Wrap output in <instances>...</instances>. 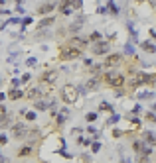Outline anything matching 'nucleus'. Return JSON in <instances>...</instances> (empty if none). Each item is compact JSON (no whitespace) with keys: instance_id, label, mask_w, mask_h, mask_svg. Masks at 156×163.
<instances>
[{"instance_id":"18","label":"nucleus","mask_w":156,"mask_h":163,"mask_svg":"<svg viewBox=\"0 0 156 163\" xmlns=\"http://www.w3.org/2000/svg\"><path fill=\"white\" fill-rule=\"evenodd\" d=\"M26 97L30 98V100H38V98L42 97V90H40V89H30V90L26 93Z\"/></svg>"},{"instance_id":"37","label":"nucleus","mask_w":156,"mask_h":163,"mask_svg":"<svg viewBox=\"0 0 156 163\" xmlns=\"http://www.w3.org/2000/svg\"><path fill=\"white\" fill-rule=\"evenodd\" d=\"M20 83H22V81H20V79H12V87H16V89H18V87H20Z\"/></svg>"},{"instance_id":"38","label":"nucleus","mask_w":156,"mask_h":163,"mask_svg":"<svg viewBox=\"0 0 156 163\" xmlns=\"http://www.w3.org/2000/svg\"><path fill=\"white\" fill-rule=\"evenodd\" d=\"M30 79H32V77H30V73H26V75H24L22 79H20V81H22V83H28V81H30Z\"/></svg>"},{"instance_id":"34","label":"nucleus","mask_w":156,"mask_h":163,"mask_svg":"<svg viewBox=\"0 0 156 163\" xmlns=\"http://www.w3.org/2000/svg\"><path fill=\"white\" fill-rule=\"evenodd\" d=\"M24 116H26V118L30 120V122H34V120H36V112H26Z\"/></svg>"},{"instance_id":"3","label":"nucleus","mask_w":156,"mask_h":163,"mask_svg":"<svg viewBox=\"0 0 156 163\" xmlns=\"http://www.w3.org/2000/svg\"><path fill=\"white\" fill-rule=\"evenodd\" d=\"M91 53L97 57V55H109L111 53V43L107 39H99V41H93L91 45Z\"/></svg>"},{"instance_id":"11","label":"nucleus","mask_w":156,"mask_h":163,"mask_svg":"<svg viewBox=\"0 0 156 163\" xmlns=\"http://www.w3.org/2000/svg\"><path fill=\"white\" fill-rule=\"evenodd\" d=\"M56 79H57V73H56V71H45V73L40 77V81H42V83H49V85H52V83H56Z\"/></svg>"},{"instance_id":"27","label":"nucleus","mask_w":156,"mask_h":163,"mask_svg":"<svg viewBox=\"0 0 156 163\" xmlns=\"http://www.w3.org/2000/svg\"><path fill=\"white\" fill-rule=\"evenodd\" d=\"M71 6H73V10H81L83 0H71Z\"/></svg>"},{"instance_id":"32","label":"nucleus","mask_w":156,"mask_h":163,"mask_svg":"<svg viewBox=\"0 0 156 163\" xmlns=\"http://www.w3.org/2000/svg\"><path fill=\"white\" fill-rule=\"evenodd\" d=\"M146 120H148V122H156V114H154V112H148V114H146Z\"/></svg>"},{"instance_id":"46","label":"nucleus","mask_w":156,"mask_h":163,"mask_svg":"<svg viewBox=\"0 0 156 163\" xmlns=\"http://www.w3.org/2000/svg\"><path fill=\"white\" fill-rule=\"evenodd\" d=\"M2 83H4V81H2V79H0V87H2Z\"/></svg>"},{"instance_id":"29","label":"nucleus","mask_w":156,"mask_h":163,"mask_svg":"<svg viewBox=\"0 0 156 163\" xmlns=\"http://www.w3.org/2000/svg\"><path fill=\"white\" fill-rule=\"evenodd\" d=\"M26 65H28V67H36V65H38V59H36V57H28Z\"/></svg>"},{"instance_id":"20","label":"nucleus","mask_w":156,"mask_h":163,"mask_svg":"<svg viewBox=\"0 0 156 163\" xmlns=\"http://www.w3.org/2000/svg\"><path fill=\"white\" fill-rule=\"evenodd\" d=\"M28 155H32V145H30V144L18 151V157H28Z\"/></svg>"},{"instance_id":"1","label":"nucleus","mask_w":156,"mask_h":163,"mask_svg":"<svg viewBox=\"0 0 156 163\" xmlns=\"http://www.w3.org/2000/svg\"><path fill=\"white\" fill-rule=\"evenodd\" d=\"M101 79H103L109 87H113V89H121V87L125 85V75L117 73V71H113V69H109Z\"/></svg>"},{"instance_id":"41","label":"nucleus","mask_w":156,"mask_h":163,"mask_svg":"<svg viewBox=\"0 0 156 163\" xmlns=\"http://www.w3.org/2000/svg\"><path fill=\"white\" fill-rule=\"evenodd\" d=\"M87 132H89V134H97V130H95V126H89V128H87Z\"/></svg>"},{"instance_id":"42","label":"nucleus","mask_w":156,"mask_h":163,"mask_svg":"<svg viewBox=\"0 0 156 163\" xmlns=\"http://www.w3.org/2000/svg\"><path fill=\"white\" fill-rule=\"evenodd\" d=\"M150 37H152V39H156V30H150Z\"/></svg>"},{"instance_id":"23","label":"nucleus","mask_w":156,"mask_h":163,"mask_svg":"<svg viewBox=\"0 0 156 163\" xmlns=\"http://www.w3.org/2000/svg\"><path fill=\"white\" fill-rule=\"evenodd\" d=\"M73 6H65V8H60V14L61 16H69V14H73Z\"/></svg>"},{"instance_id":"44","label":"nucleus","mask_w":156,"mask_h":163,"mask_svg":"<svg viewBox=\"0 0 156 163\" xmlns=\"http://www.w3.org/2000/svg\"><path fill=\"white\" fill-rule=\"evenodd\" d=\"M4 98H6V94H4V93H0V102H2Z\"/></svg>"},{"instance_id":"8","label":"nucleus","mask_w":156,"mask_h":163,"mask_svg":"<svg viewBox=\"0 0 156 163\" xmlns=\"http://www.w3.org/2000/svg\"><path fill=\"white\" fill-rule=\"evenodd\" d=\"M87 43H89V39H87V37H79V36H73V37L69 39V45H71V47L81 49V51H83V47H87Z\"/></svg>"},{"instance_id":"12","label":"nucleus","mask_w":156,"mask_h":163,"mask_svg":"<svg viewBox=\"0 0 156 163\" xmlns=\"http://www.w3.org/2000/svg\"><path fill=\"white\" fill-rule=\"evenodd\" d=\"M142 140H144L148 145H156V134L150 132V130H144L142 132Z\"/></svg>"},{"instance_id":"10","label":"nucleus","mask_w":156,"mask_h":163,"mask_svg":"<svg viewBox=\"0 0 156 163\" xmlns=\"http://www.w3.org/2000/svg\"><path fill=\"white\" fill-rule=\"evenodd\" d=\"M57 4L56 2H44V4H40L38 6V14L40 16H45V14H49V12H53V8H56Z\"/></svg>"},{"instance_id":"25","label":"nucleus","mask_w":156,"mask_h":163,"mask_svg":"<svg viewBox=\"0 0 156 163\" xmlns=\"http://www.w3.org/2000/svg\"><path fill=\"white\" fill-rule=\"evenodd\" d=\"M142 144H144L142 140H134V141H132V149L138 153V151H140V148H142Z\"/></svg>"},{"instance_id":"26","label":"nucleus","mask_w":156,"mask_h":163,"mask_svg":"<svg viewBox=\"0 0 156 163\" xmlns=\"http://www.w3.org/2000/svg\"><path fill=\"white\" fill-rule=\"evenodd\" d=\"M85 120H87V122H95V120H97V112H87Z\"/></svg>"},{"instance_id":"17","label":"nucleus","mask_w":156,"mask_h":163,"mask_svg":"<svg viewBox=\"0 0 156 163\" xmlns=\"http://www.w3.org/2000/svg\"><path fill=\"white\" fill-rule=\"evenodd\" d=\"M34 108H36V110H48V108H49V102H48V100L38 98V100H34Z\"/></svg>"},{"instance_id":"30","label":"nucleus","mask_w":156,"mask_h":163,"mask_svg":"<svg viewBox=\"0 0 156 163\" xmlns=\"http://www.w3.org/2000/svg\"><path fill=\"white\" fill-rule=\"evenodd\" d=\"M117 122H119V116H117V114H113V116H111V118H109V122H107V126H113V124H117Z\"/></svg>"},{"instance_id":"16","label":"nucleus","mask_w":156,"mask_h":163,"mask_svg":"<svg viewBox=\"0 0 156 163\" xmlns=\"http://www.w3.org/2000/svg\"><path fill=\"white\" fill-rule=\"evenodd\" d=\"M140 47H142V51H144V53H156V45L152 43V41H148V39L142 41Z\"/></svg>"},{"instance_id":"14","label":"nucleus","mask_w":156,"mask_h":163,"mask_svg":"<svg viewBox=\"0 0 156 163\" xmlns=\"http://www.w3.org/2000/svg\"><path fill=\"white\" fill-rule=\"evenodd\" d=\"M53 22H56V18H53V16H48V18H42V20H40V24H38V30H45V28H49Z\"/></svg>"},{"instance_id":"22","label":"nucleus","mask_w":156,"mask_h":163,"mask_svg":"<svg viewBox=\"0 0 156 163\" xmlns=\"http://www.w3.org/2000/svg\"><path fill=\"white\" fill-rule=\"evenodd\" d=\"M67 120V114H63V112H57L56 114V122H57V126H63V122Z\"/></svg>"},{"instance_id":"28","label":"nucleus","mask_w":156,"mask_h":163,"mask_svg":"<svg viewBox=\"0 0 156 163\" xmlns=\"http://www.w3.org/2000/svg\"><path fill=\"white\" fill-rule=\"evenodd\" d=\"M89 39H91V41H99V39H103V37H101L99 32H93V33L89 36Z\"/></svg>"},{"instance_id":"5","label":"nucleus","mask_w":156,"mask_h":163,"mask_svg":"<svg viewBox=\"0 0 156 163\" xmlns=\"http://www.w3.org/2000/svg\"><path fill=\"white\" fill-rule=\"evenodd\" d=\"M12 134H14V138H18V140H24V138H28L30 130H28V126H26V124L16 122V124H14V128H12Z\"/></svg>"},{"instance_id":"13","label":"nucleus","mask_w":156,"mask_h":163,"mask_svg":"<svg viewBox=\"0 0 156 163\" xmlns=\"http://www.w3.org/2000/svg\"><path fill=\"white\" fill-rule=\"evenodd\" d=\"M99 79L101 77H97V75H95V77H91V79H87L85 89L87 90H97V89H99Z\"/></svg>"},{"instance_id":"2","label":"nucleus","mask_w":156,"mask_h":163,"mask_svg":"<svg viewBox=\"0 0 156 163\" xmlns=\"http://www.w3.org/2000/svg\"><path fill=\"white\" fill-rule=\"evenodd\" d=\"M77 87L75 85H63V89H61V100L65 104H73L75 100H77Z\"/></svg>"},{"instance_id":"43","label":"nucleus","mask_w":156,"mask_h":163,"mask_svg":"<svg viewBox=\"0 0 156 163\" xmlns=\"http://www.w3.org/2000/svg\"><path fill=\"white\" fill-rule=\"evenodd\" d=\"M0 163H8V159H6L4 155H0Z\"/></svg>"},{"instance_id":"9","label":"nucleus","mask_w":156,"mask_h":163,"mask_svg":"<svg viewBox=\"0 0 156 163\" xmlns=\"http://www.w3.org/2000/svg\"><path fill=\"white\" fill-rule=\"evenodd\" d=\"M83 24H85V18H83V16H79V18L75 20L73 24H69V28H67V32H71V33H75V36H77V33L81 32Z\"/></svg>"},{"instance_id":"40","label":"nucleus","mask_w":156,"mask_h":163,"mask_svg":"<svg viewBox=\"0 0 156 163\" xmlns=\"http://www.w3.org/2000/svg\"><path fill=\"white\" fill-rule=\"evenodd\" d=\"M113 136H115V138H121V136H123V132H121V130H115V132H113Z\"/></svg>"},{"instance_id":"21","label":"nucleus","mask_w":156,"mask_h":163,"mask_svg":"<svg viewBox=\"0 0 156 163\" xmlns=\"http://www.w3.org/2000/svg\"><path fill=\"white\" fill-rule=\"evenodd\" d=\"M107 10L111 12L113 16H117L119 14V8H117V4H115V0H109V4H107Z\"/></svg>"},{"instance_id":"33","label":"nucleus","mask_w":156,"mask_h":163,"mask_svg":"<svg viewBox=\"0 0 156 163\" xmlns=\"http://www.w3.org/2000/svg\"><path fill=\"white\" fill-rule=\"evenodd\" d=\"M125 51H126V55H132V53H134L132 45H130V43H126V45H125Z\"/></svg>"},{"instance_id":"4","label":"nucleus","mask_w":156,"mask_h":163,"mask_svg":"<svg viewBox=\"0 0 156 163\" xmlns=\"http://www.w3.org/2000/svg\"><path fill=\"white\" fill-rule=\"evenodd\" d=\"M79 57H81V49H75V47H71V45L61 47V51H60L61 61H73V59H79Z\"/></svg>"},{"instance_id":"24","label":"nucleus","mask_w":156,"mask_h":163,"mask_svg":"<svg viewBox=\"0 0 156 163\" xmlns=\"http://www.w3.org/2000/svg\"><path fill=\"white\" fill-rule=\"evenodd\" d=\"M4 118H8V108L4 106V104H0V122H2Z\"/></svg>"},{"instance_id":"15","label":"nucleus","mask_w":156,"mask_h":163,"mask_svg":"<svg viewBox=\"0 0 156 163\" xmlns=\"http://www.w3.org/2000/svg\"><path fill=\"white\" fill-rule=\"evenodd\" d=\"M6 97L10 98V100H18V98H22V97H24V93H22L20 89H16V87H12V89L8 90V94H6Z\"/></svg>"},{"instance_id":"19","label":"nucleus","mask_w":156,"mask_h":163,"mask_svg":"<svg viewBox=\"0 0 156 163\" xmlns=\"http://www.w3.org/2000/svg\"><path fill=\"white\" fill-rule=\"evenodd\" d=\"M99 110H101V112H111V114L115 112V110H113V104H111V102H105V100L99 104Z\"/></svg>"},{"instance_id":"6","label":"nucleus","mask_w":156,"mask_h":163,"mask_svg":"<svg viewBox=\"0 0 156 163\" xmlns=\"http://www.w3.org/2000/svg\"><path fill=\"white\" fill-rule=\"evenodd\" d=\"M154 75H148V73H138L136 75V79L132 81V87H136V85H154Z\"/></svg>"},{"instance_id":"7","label":"nucleus","mask_w":156,"mask_h":163,"mask_svg":"<svg viewBox=\"0 0 156 163\" xmlns=\"http://www.w3.org/2000/svg\"><path fill=\"white\" fill-rule=\"evenodd\" d=\"M121 63H123V53H109L103 65L109 67V69H113V67H117V65H121Z\"/></svg>"},{"instance_id":"36","label":"nucleus","mask_w":156,"mask_h":163,"mask_svg":"<svg viewBox=\"0 0 156 163\" xmlns=\"http://www.w3.org/2000/svg\"><path fill=\"white\" fill-rule=\"evenodd\" d=\"M22 24H24V28H26L28 24H32V18H30V16H28V18H24V20H22ZM24 28H22V30H24Z\"/></svg>"},{"instance_id":"45","label":"nucleus","mask_w":156,"mask_h":163,"mask_svg":"<svg viewBox=\"0 0 156 163\" xmlns=\"http://www.w3.org/2000/svg\"><path fill=\"white\" fill-rule=\"evenodd\" d=\"M152 110H154V112H156V104H154V106H152Z\"/></svg>"},{"instance_id":"31","label":"nucleus","mask_w":156,"mask_h":163,"mask_svg":"<svg viewBox=\"0 0 156 163\" xmlns=\"http://www.w3.org/2000/svg\"><path fill=\"white\" fill-rule=\"evenodd\" d=\"M99 149H101V144H99V141H95V144H91V151H93V153H97V151H99Z\"/></svg>"},{"instance_id":"39","label":"nucleus","mask_w":156,"mask_h":163,"mask_svg":"<svg viewBox=\"0 0 156 163\" xmlns=\"http://www.w3.org/2000/svg\"><path fill=\"white\" fill-rule=\"evenodd\" d=\"M132 112H134V114H138V112H142V106H140V104H136V106L132 108Z\"/></svg>"},{"instance_id":"47","label":"nucleus","mask_w":156,"mask_h":163,"mask_svg":"<svg viewBox=\"0 0 156 163\" xmlns=\"http://www.w3.org/2000/svg\"><path fill=\"white\" fill-rule=\"evenodd\" d=\"M0 30H2V22H0Z\"/></svg>"},{"instance_id":"35","label":"nucleus","mask_w":156,"mask_h":163,"mask_svg":"<svg viewBox=\"0 0 156 163\" xmlns=\"http://www.w3.org/2000/svg\"><path fill=\"white\" fill-rule=\"evenodd\" d=\"M4 144H8V138L4 134H0V145H4Z\"/></svg>"}]
</instances>
